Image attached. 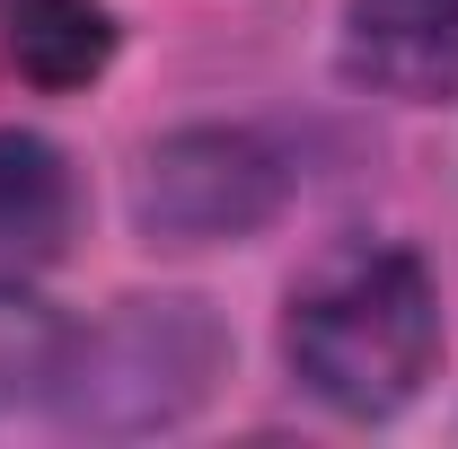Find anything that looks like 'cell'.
Listing matches in <instances>:
<instances>
[{"label":"cell","mask_w":458,"mask_h":449,"mask_svg":"<svg viewBox=\"0 0 458 449\" xmlns=\"http://www.w3.org/2000/svg\"><path fill=\"white\" fill-rule=\"evenodd\" d=\"M441 300L405 247H335L291 291V370L335 414H397L432 379Z\"/></svg>","instance_id":"obj_1"},{"label":"cell","mask_w":458,"mask_h":449,"mask_svg":"<svg viewBox=\"0 0 458 449\" xmlns=\"http://www.w3.org/2000/svg\"><path fill=\"white\" fill-rule=\"evenodd\" d=\"M283 194V168L265 141L247 132H185L168 150H150V176H141V221L194 247V238H238L274 212Z\"/></svg>","instance_id":"obj_2"},{"label":"cell","mask_w":458,"mask_h":449,"mask_svg":"<svg viewBox=\"0 0 458 449\" xmlns=\"http://www.w3.org/2000/svg\"><path fill=\"white\" fill-rule=\"evenodd\" d=\"M344 71L414 106L458 97V0H352Z\"/></svg>","instance_id":"obj_3"},{"label":"cell","mask_w":458,"mask_h":449,"mask_svg":"<svg viewBox=\"0 0 458 449\" xmlns=\"http://www.w3.org/2000/svg\"><path fill=\"white\" fill-rule=\"evenodd\" d=\"M114 54V27L98 0H0V62L36 89H80Z\"/></svg>","instance_id":"obj_4"},{"label":"cell","mask_w":458,"mask_h":449,"mask_svg":"<svg viewBox=\"0 0 458 449\" xmlns=\"http://www.w3.org/2000/svg\"><path fill=\"white\" fill-rule=\"evenodd\" d=\"M71 168L54 141L36 132H0V274L18 265H54L71 238Z\"/></svg>","instance_id":"obj_5"},{"label":"cell","mask_w":458,"mask_h":449,"mask_svg":"<svg viewBox=\"0 0 458 449\" xmlns=\"http://www.w3.org/2000/svg\"><path fill=\"white\" fill-rule=\"evenodd\" d=\"M62 370H71V326L54 309H36L27 291H0V405L36 396Z\"/></svg>","instance_id":"obj_6"}]
</instances>
